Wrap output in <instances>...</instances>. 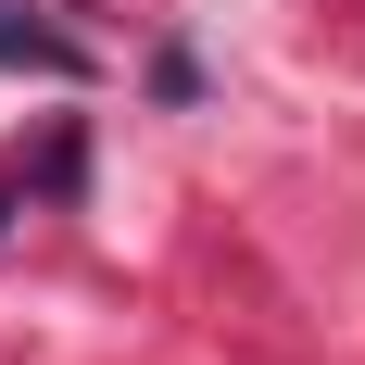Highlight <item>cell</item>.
I'll use <instances>...</instances> for the list:
<instances>
[{
    "instance_id": "6da1fadb",
    "label": "cell",
    "mask_w": 365,
    "mask_h": 365,
    "mask_svg": "<svg viewBox=\"0 0 365 365\" xmlns=\"http://www.w3.org/2000/svg\"><path fill=\"white\" fill-rule=\"evenodd\" d=\"M13 13H26V0H0V63H13V76H63V88H76V76H88V51H76V38H51V26H13Z\"/></svg>"
}]
</instances>
